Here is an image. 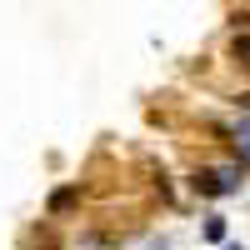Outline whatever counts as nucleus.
<instances>
[{"label":"nucleus","instance_id":"2","mask_svg":"<svg viewBox=\"0 0 250 250\" xmlns=\"http://www.w3.org/2000/svg\"><path fill=\"white\" fill-rule=\"evenodd\" d=\"M75 200H80V185H60V190L50 195V215H65Z\"/></svg>","mask_w":250,"mask_h":250},{"label":"nucleus","instance_id":"7","mask_svg":"<svg viewBox=\"0 0 250 250\" xmlns=\"http://www.w3.org/2000/svg\"><path fill=\"white\" fill-rule=\"evenodd\" d=\"M225 250H245V245H225Z\"/></svg>","mask_w":250,"mask_h":250},{"label":"nucleus","instance_id":"1","mask_svg":"<svg viewBox=\"0 0 250 250\" xmlns=\"http://www.w3.org/2000/svg\"><path fill=\"white\" fill-rule=\"evenodd\" d=\"M190 185H195L200 195H235V190H240V170H235V165H220V170H195Z\"/></svg>","mask_w":250,"mask_h":250},{"label":"nucleus","instance_id":"4","mask_svg":"<svg viewBox=\"0 0 250 250\" xmlns=\"http://www.w3.org/2000/svg\"><path fill=\"white\" fill-rule=\"evenodd\" d=\"M235 145H240V150L250 155V125H235Z\"/></svg>","mask_w":250,"mask_h":250},{"label":"nucleus","instance_id":"3","mask_svg":"<svg viewBox=\"0 0 250 250\" xmlns=\"http://www.w3.org/2000/svg\"><path fill=\"white\" fill-rule=\"evenodd\" d=\"M205 240H225V220H220V215L205 220Z\"/></svg>","mask_w":250,"mask_h":250},{"label":"nucleus","instance_id":"5","mask_svg":"<svg viewBox=\"0 0 250 250\" xmlns=\"http://www.w3.org/2000/svg\"><path fill=\"white\" fill-rule=\"evenodd\" d=\"M235 60H245V65H250V40H235Z\"/></svg>","mask_w":250,"mask_h":250},{"label":"nucleus","instance_id":"6","mask_svg":"<svg viewBox=\"0 0 250 250\" xmlns=\"http://www.w3.org/2000/svg\"><path fill=\"white\" fill-rule=\"evenodd\" d=\"M235 105H245V110H250V95H240V100H235Z\"/></svg>","mask_w":250,"mask_h":250}]
</instances>
